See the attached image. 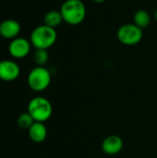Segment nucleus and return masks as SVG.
Here are the masks:
<instances>
[{"instance_id":"1","label":"nucleus","mask_w":157,"mask_h":158,"mask_svg":"<svg viewBox=\"0 0 157 158\" xmlns=\"http://www.w3.org/2000/svg\"><path fill=\"white\" fill-rule=\"evenodd\" d=\"M60 13L64 22L77 26L85 19L87 9L82 0H66L60 6Z\"/></svg>"},{"instance_id":"2","label":"nucleus","mask_w":157,"mask_h":158,"mask_svg":"<svg viewBox=\"0 0 157 158\" xmlns=\"http://www.w3.org/2000/svg\"><path fill=\"white\" fill-rule=\"evenodd\" d=\"M57 39L56 29L46 26L45 24L37 26L31 33L30 41L35 49H49L52 47Z\"/></svg>"},{"instance_id":"3","label":"nucleus","mask_w":157,"mask_h":158,"mask_svg":"<svg viewBox=\"0 0 157 158\" xmlns=\"http://www.w3.org/2000/svg\"><path fill=\"white\" fill-rule=\"evenodd\" d=\"M27 112L32 117L34 121L44 123L53 114V106L50 101L43 96H35L28 104Z\"/></svg>"},{"instance_id":"4","label":"nucleus","mask_w":157,"mask_h":158,"mask_svg":"<svg viewBox=\"0 0 157 158\" xmlns=\"http://www.w3.org/2000/svg\"><path fill=\"white\" fill-rule=\"evenodd\" d=\"M52 76L45 67L36 66L33 68L27 77L29 87L34 92H43L46 90L51 83Z\"/></svg>"},{"instance_id":"5","label":"nucleus","mask_w":157,"mask_h":158,"mask_svg":"<svg viewBox=\"0 0 157 158\" xmlns=\"http://www.w3.org/2000/svg\"><path fill=\"white\" fill-rule=\"evenodd\" d=\"M143 37V30L132 23L121 25L117 31L118 40L124 45L132 46L138 44Z\"/></svg>"},{"instance_id":"6","label":"nucleus","mask_w":157,"mask_h":158,"mask_svg":"<svg viewBox=\"0 0 157 158\" xmlns=\"http://www.w3.org/2000/svg\"><path fill=\"white\" fill-rule=\"evenodd\" d=\"M31 46L30 40L23 37H17L11 40L8 45V53L14 58H24L30 54Z\"/></svg>"},{"instance_id":"7","label":"nucleus","mask_w":157,"mask_h":158,"mask_svg":"<svg viewBox=\"0 0 157 158\" xmlns=\"http://www.w3.org/2000/svg\"><path fill=\"white\" fill-rule=\"evenodd\" d=\"M20 75V68L13 60L5 59L0 61V80L4 81H13Z\"/></svg>"},{"instance_id":"8","label":"nucleus","mask_w":157,"mask_h":158,"mask_svg":"<svg viewBox=\"0 0 157 158\" xmlns=\"http://www.w3.org/2000/svg\"><path fill=\"white\" fill-rule=\"evenodd\" d=\"M123 145L124 143L122 138L118 135L112 134L108 135L106 138L104 139L101 144V148L105 154L114 156L121 152V150L123 149Z\"/></svg>"},{"instance_id":"9","label":"nucleus","mask_w":157,"mask_h":158,"mask_svg":"<svg viewBox=\"0 0 157 158\" xmlns=\"http://www.w3.org/2000/svg\"><path fill=\"white\" fill-rule=\"evenodd\" d=\"M20 31L21 26L19 22L15 19H5L0 23V35L5 39L13 40L19 37Z\"/></svg>"},{"instance_id":"10","label":"nucleus","mask_w":157,"mask_h":158,"mask_svg":"<svg viewBox=\"0 0 157 158\" xmlns=\"http://www.w3.org/2000/svg\"><path fill=\"white\" fill-rule=\"evenodd\" d=\"M28 134H29L30 139L32 142L36 143H43L46 139L47 129L43 122L35 121L28 130Z\"/></svg>"},{"instance_id":"11","label":"nucleus","mask_w":157,"mask_h":158,"mask_svg":"<svg viewBox=\"0 0 157 158\" xmlns=\"http://www.w3.org/2000/svg\"><path fill=\"white\" fill-rule=\"evenodd\" d=\"M151 15L145 9H139L133 15V23L142 30L146 29L151 24Z\"/></svg>"},{"instance_id":"12","label":"nucleus","mask_w":157,"mask_h":158,"mask_svg":"<svg viewBox=\"0 0 157 158\" xmlns=\"http://www.w3.org/2000/svg\"><path fill=\"white\" fill-rule=\"evenodd\" d=\"M62 22H64V20L59 10H50L44 15L43 24H45L46 26L56 29Z\"/></svg>"},{"instance_id":"13","label":"nucleus","mask_w":157,"mask_h":158,"mask_svg":"<svg viewBox=\"0 0 157 158\" xmlns=\"http://www.w3.org/2000/svg\"><path fill=\"white\" fill-rule=\"evenodd\" d=\"M33 60L37 66L44 67L49 60V53L46 49H35L33 53Z\"/></svg>"},{"instance_id":"14","label":"nucleus","mask_w":157,"mask_h":158,"mask_svg":"<svg viewBox=\"0 0 157 158\" xmlns=\"http://www.w3.org/2000/svg\"><path fill=\"white\" fill-rule=\"evenodd\" d=\"M34 122H35L34 119L28 112H24V113L20 114L17 118V124L22 130L28 131Z\"/></svg>"},{"instance_id":"15","label":"nucleus","mask_w":157,"mask_h":158,"mask_svg":"<svg viewBox=\"0 0 157 158\" xmlns=\"http://www.w3.org/2000/svg\"><path fill=\"white\" fill-rule=\"evenodd\" d=\"M153 18H154V19L157 21V8L154 11V14H153Z\"/></svg>"},{"instance_id":"16","label":"nucleus","mask_w":157,"mask_h":158,"mask_svg":"<svg viewBox=\"0 0 157 158\" xmlns=\"http://www.w3.org/2000/svg\"><path fill=\"white\" fill-rule=\"evenodd\" d=\"M93 2H95V3H104V2H105L106 0H93Z\"/></svg>"}]
</instances>
